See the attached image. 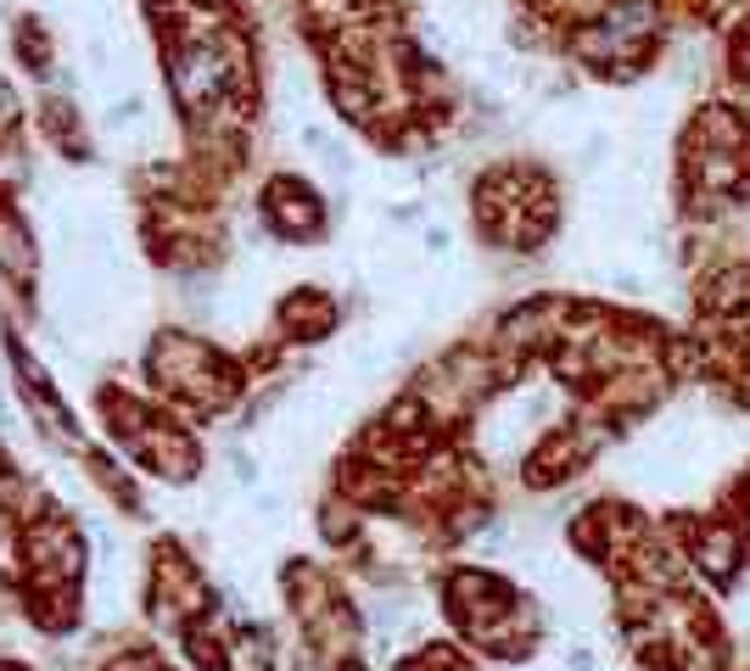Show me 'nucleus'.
<instances>
[{"mask_svg":"<svg viewBox=\"0 0 750 671\" xmlns=\"http://www.w3.org/2000/svg\"><path fill=\"white\" fill-rule=\"evenodd\" d=\"M605 280H611L622 297H644V275H633V269H611Z\"/></svg>","mask_w":750,"mask_h":671,"instance_id":"f257e3e1","label":"nucleus"},{"mask_svg":"<svg viewBox=\"0 0 750 671\" xmlns=\"http://www.w3.org/2000/svg\"><path fill=\"white\" fill-rule=\"evenodd\" d=\"M566 665H571V671H594V665H600V654H594L589 643H571V649H566Z\"/></svg>","mask_w":750,"mask_h":671,"instance_id":"f03ea898","label":"nucleus"}]
</instances>
